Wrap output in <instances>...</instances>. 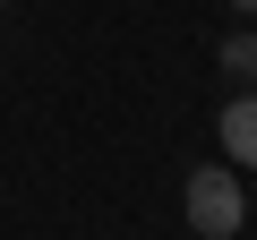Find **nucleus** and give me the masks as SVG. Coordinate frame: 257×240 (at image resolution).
<instances>
[{
	"mask_svg": "<svg viewBox=\"0 0 257 240\" xmlns=\"http://www.w3.org/2000/svg\"><path fill=\"white\" fill-rule=\"evenodd\" d=\"M214 138H223V163L231 172H257V86H240L214 120Z\"/></svg>",
	"mask_w": 257,
	"mask_h": 240,
	"instance_id": "obj_2",
	"label": "nucleus"
},
{
	"mask_svg": "<svg viewBox=\"0 0 257 240\" xmlns=\"http://www.w3.org/2000/svg\"><path fill=\"white\" fill-rule=\"evenodd\" d=\"M180 206H189V231H197V240H231V231L248 223V189H240L231 163H197L189 189H180Z\"/></svg>",
	"mask_w": 257,
	"mask_h": 240,
	"instance_id": "obj_1",
	"label": "nucleus"
},
{
	"mask_svg": "<svg viewBox=\"0 0 257 240\" xmlns=\"http://www.w3.org/2000/svg\"><path fill=\"white\" fill-rule=\"evenodd\" d=\"M189 240H197V231H189Z\"/></svg>",
	"mask_w": 257,
	"mask_h": 240,
	"instance_id": "obj_6",
	"label": "nucleus"
},
{
	"mask_svg": "<svg viewBox=\"0 0 257 240\" xmlns=\"http://www.w3.org/2000/svg\"><path fill=\"white\" fill-rule=\"evenodd\" d=\"M0 9H9V0H0Z\"/></svg>",
	"mask_w": 257,
	"mask_h": 240,
	"instance_id": "obj_5",
	"label": "nucleus"
},
{
	"mask_svg": "<svg viewBox=\"0 0 257 240\" xmlns=\"http://www.w3.org/2000/svg\"><path fill=\"white\" fill-rule=\"evenodd\" d=\"M231 9H240V18H257V0H231Z\"/></svg>",
	"mask_w": 257,
	"mask_h": 240,
	"instance_id": "obj_4",
	"label": "nucleus"
},
{
	"mask_svg": "<svg viewBox=\"0 0 257 240\" xmlns=\"http://www.w3.org/2000/svg\"><path fill=\"white\" fill-rule=\"evenodd\" d=\"M214 60H223L231 86H257V26H231V35L214 43Z\"/></svg>",
	"mask_w": 257,
	"mask_h": 240,
	"instance_id": "obj_3",
	"label": "nucleus"
}]
</instances>
